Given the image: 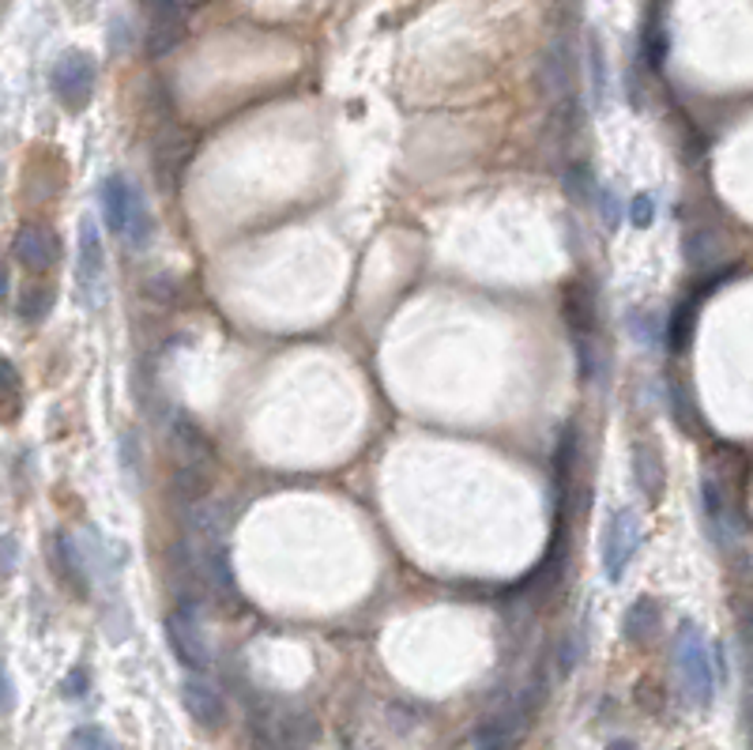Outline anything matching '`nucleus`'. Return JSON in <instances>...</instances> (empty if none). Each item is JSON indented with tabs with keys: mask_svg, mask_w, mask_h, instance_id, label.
I'll return each mask as SVG.
<instances>
[{
	"mask_svg": "<svg viewBox=\"0 0 753 750\" xmlns=\"http://www.w3.org/2000/svg\"><path fill=\"white\" fill-rule=\"evenodd\" d=\"M170 434H173V442H178V450H181V461H192V464H208L211 461V442H208V434L200 430L197 423H192L189 415H178L170 423Z\"/></svg>",
	"mask_w": 753,
	"mask_h": 750,
	"instance_id": "obj_19",
	"label": "nucleus"
},
{
	"mask_svg": "<svg viewBox=\"0 0 753 750\" xmlns=\"http://www.w3.org/2000/svg\"><path fill=\"white\" fill-rule=\"evenodd\" d=\"M587 76H592V98L595 106L607 103V57H603V42L587 39Z\"/></svg>",
	"mask_w": 753,
	"mask_h": 750,
	"instance_id": "obj_25",
	"label": "nucleus"
},
{
	"mask_svg": "<svg viewBox=\"0 0 753 750\" xmlns=\"http://www.w3.org/2000/svg\"><path fill=\"white\" fill-rule=\"evenodd\" d=\"M531 720V709L523 706V701H512L509 709L498 712V717H490L486 725H479L471 731V739L467 743L471 747H482V750H501V747H512L517 739L523 736V728H528Z\"/></svg>",
	"mask_w": 753,
	"mask_h": 750,
	"instance_id": "obj_9",
	"label": "nucleus"
},
{
	"mask_svg": "<svg viewBox=\"0 0 753 750\" xmlns=\"http://www.w3.org/2000/svg\"><path fill=\"white\" fill-rule=\"evenodd\" d=\"M728 276H731V268L728 272H715V279L704 283L697 295H690L686 302H678V309L670 314V321H667V347H670V351H686V347H690V336H693V325H697V309H701V298L709 295L715 283H723Z\"/></svg>",
	"mask_w": 753,
	"mask_h": 750,
	"instance_id": "obj_13",
	"label": "nucleus"
},
{
	"mask_svg": "<svg viewBox=\"0 0 753 750\" xmlns=\"http://www.w3.org/2000/svg\"><path fill=\"white\" fill-rule=\"evenodd\" d=\"M4 298H8V272L0 268V302H4Z\"/></svg>",
	"mask_w": 753,
	"mask_h": 750,
	"instance_id": "obj_36",
	"label": "nucleus"
},
{
	"mask_svg": "<svg viewBox=\"0 0 753 750\" xmlns=\"http://www.w3.org/2000/svg\"><path fill=\"white\" fill-rule=\"evenodd\" d=\"M742 472H746V468H742ZM742 472L731 475L728 461L720 456V464H712V468L704 472V479H701L704 525H709L712 539L723 547V551H734V547H739V539L746 536V528H750L746 506H742V487H739Z\"/></svg>",
	"mask_w": 753,
	"mask_h": 750,
	"instance_id": "obj_1",
	"label": "nucleus"
},
{
	"mask_svg": "<svg viewBox=\"0 0 753 750\" xmlns=\"http://www.w3.org/2000/svg\"><path fill=\"white\" fill-rule=\"evenodd\" d=\"M539 91H543L547 103H562L573 95V50L565 39H554L550 50L543 53V65H539Z\"/></svg>",
	"mask_w": 753,
	"mask_h": 750,
	"instance_id": "obj_10",
	"label": "nucleus"
},
{
	"mask_svg": "<svg viewBox=\"0 0 753 750\" xmlns=\"http://www.w3.org/2000/svg\"><path fill=\"white\" fill-rule=\"evenodd\" d=\"M581 653H584V645H581V637L576 634H565L562 642H558V653H554V672L558 675H573L576 672V664H581Z\"/></svg>",
	"mask_w": 753,
	"mask_h": 750,
	"instance_id": "obj_26",
	"label": "nucleus"
},
{
	"mask_svg": "<svg viewBox=\"0 0 753 750\" xmlns=\"http://www.w3.org/2000/svg\"><path fill=\"white\" fill-rule=\"evenodd\" d=\"M637 547H640L637 514H633V509H618V514L607 520V528H603V570H607V581L618 584L626 578Z\"/></svg>",
	"mask_w": 753,
	"mask_h": 750,
	"instance_id": "obj_4",
	"label": "nucleus"
},
{
	"mask_svg": "<svg viewBox=\"0 0 753 750\" xmlns=\"http://www.w3.org/2000/svg\"><path fill=\"white\" fill-rule=\"evenodd\" d=\"M84 4H95V0H84Z\"/></svg>",
	"mask_w": 753,
	"mask_h": 750,
	"instance_id": "obj_37",
	"label": "nucleus"
},
{
	"mask_svg": "<svg viewBox=\"0 0 753 750\" xmlns=\"http://www.w3.org/2000/svg\"><path fill=\"white\" fill-rule=\"evenodd\" d=\"M181 701H185L189 717L197 720L200 728L215 731L226 725V698L208 679H200V675H189V679L181 683Z\"/></svg>",
	"mask_w": 753,
	"mask_h": 750,
	"instance_id": "obj_11",
	"label": "nucleus"
},
{
	"mask_svg": "<svg viewBox=\"0 0 753 750\" xmlns=\"http://www.w3.org/2000/svg\"><path fill=\"white\" fill-rule=\"evenodd\" d=\"M723 257V237L712 231V226H697V231L686 237V261L693 264L697 272L715 268Z\"/></svg>",
	"mask_w": 753,
	"mask_h": 750,
	"instance_id": "obj_20",
	"label": "nucleus"
},
{
	"mask_svg": "<svg viewBox=\"0 0 753 750\" xmlns=\"http://www.w3.org/2000/svg\"><path fill=\"white\" fill-rule=\"evenodd\" d=\"M61 694H64L68 701H79V698H84V694H87V672H84V667H72L68 679L61 683Z\"/></svg>",
	"mask_w": 753,
	"mask_h": 750,
	"instance_id": "obj_32",
	"label": "nucleus"
},
{
	"mask_svg": "<svg viewBox=\"0 0 753 750\" xmlns=\"http://www.w3.org/2000/svg\"><path fill=\"white\" fill-rule=\"evenodd\" d=\"M670 408H675V419L682 423V430H697V415H693V404H690V392L682 385H670Z\"/></svg>",
	"mask_w": 753,
	"mask_h": 750,
	"instance_id": "obj_30",
	"label": "nucleus"
},
{
	"mask_svg": "<svg viewBox=\"0 0 753 750\" xmlns=\"http://www.w3.org/2000/svg\"><path fill=\"white\" fill-rule=\"evenodd\" d=\"M155 234V223H151V212H147V200L140 197V189H136L132 197V212H128V226H125V242L132 245V250H147V242H151Z\"/></svg>",
	"mask_w": 753,
	"mask_h": 750,
	"instance_id": "obj_23",
	"label": "nucleus"
},
{
	"mask_svg": "<svg viewBox=\"0 0 753 750\" xmlns=\"http://www.w3.org/2000/svg\"><path fill=\"white\" fill-rule=\"evenodd\" d=\"M576 456H581V430L569 423L558 437V453H554V490L558 498L565 501V514H569V498H573V472H576Z\"/></svg>",
	"mask_w": 753,
	"mask_h": 750,
	"instance_id": "obj_16",
	"label": "nucleus"
},
{
	"mask_svg": "<svg viewBox=\"0 0 753 750\" xmlns=\"http://www.w3.org/2000/svg\"><path fill=\"white\" fill-rule=\"evenodd\" d=\"M562 189H565V197L573 200V204H592V197H595V173H592V167H587V162H573V167H565Z\"/></svg>",
	"mask_w": 753,
	"mask_h": 750,
	"instance_id": "obj_24",
	"label": "nucleus"
},
{
	"mask_svg": "<svg viewBox=\"0 0 753 750\" xmlns=\"http://www.w3.org/2000/svg\"><path fill=\"white\" fill-rule=\"evenodd\" d=\"M746 728H750V739H753V690H750V698H746Z\"/></svg>",
	"mask_w": 753,
	"mask_h": 750,
	"instance_id": "obj_35",
	"label": "nucleus"
},
{
	"mask_svg": "<svg viewBox=\"0 0 753 750\" xmlns=\"http://www.w3.org/2000/svg\"><path fill=\"white\" fill-rule=\"evenodd\" d=\"M675 667H678V683H682L686 698H690L697 709H709L712 694H715V661H712V648L704 642L697 622H682V626H678Z\"/></svg>",
	"mask_w": 753,
	"mask_h": 750,
	"instance_id": "obj_2",
	"label": "nucleus"
},
{
	"mask_svg": "<svg viewBox=\"0 0 753 750\" xmlns=\"http://www.w3.org/2000/svg\"><path fill=\"white\" fill-rule=\"evenodd\" d=\"M651 219H656V200L648 193H637L629 200V223L633 226H651Z\"/></svg>",
	"mask_w": 753,
	"mask_h": 750,
	"instance_id": "obj_31",
	"label": "nucleus"
},
{
	"mask_svg": "<svg viewBox=\"0 0 753 750\" xmlns=\"http://www.w3.org/2000/svg\"><path fill=\"white\" fill-rule=\"evenodd\" d=\"M12 706H15V686L4 675V667H0V712H8Z\"/></svg>",
	"mask_w": 753,
	"mask_h": 750,
	"instance_id": "obj_34",
	"label": "nucleus"
},
{
	"mask_svg": "<svg viewBox=\"0 0 753 750\" xmlns=\"http://www.w3.org/2000/svg\"><path fill=\"white\" fill-rule=\"evenodd\" d=\"M189 532L192 539H223L226 528H231V506H223V501H189Z\"/></svg>",
	"mask_w": 753,
	"mask_h": 750,
	"instance_id": "obj_17",
	"label": "nucleus"
},
{
	"mask_svg": "<svg viewBox=\"0 0 753 750\" xmlns=\"http://www.w3.org/2000/svg\"><path fill=\"white\" fill-rule=\"evenodd\" d=\"M76 276H79V291L84 298L95 306L98 295H103V276H106V250H103V231H98L95 219H84L79 223V264H76Z\"/></svg>",
	"mask_w": 753,
	"mask_h": 750,
	"instance_id": "obj_6",
	"label": "nucleus"
},
{
	"mask_svg": "<svg viewBox=\"0 0 753 750\" xmlns=\"http://www.w3.org/2000/svg\"><path fill=\"white\" fill-rule=\"evenodd\" d=\"M53 570H57V578L68 584L72 596L84 600L91 592V573H87V562H84V551L76 547V539H72L68 532H57L53 536Z\"/></svg>",
	"mask_w": 753,
	"mask_h": 750,
	"instance_id": "obj_12",
	"label": "nucleus"
},
{
	"mask_svg": "<svg viewBox=\"0 0 753 750\" xmlns=\"http://www.w3.org/2000/svg\"><path fill=\"white\" fill-rule=\"evenodd\" d=\"M53 302H57V291H53L50 283H26V287L20 291V306H15V314H20L26 325H42L45 317L53 314Z\"/></svg>",
	"mask_w": 753,
	"mask_h": 750,
	"instance_id": "obj_21",
	"label": "nucleus"
},
{
	"mask_svg": "<svg viewBox=\"0 0 753 750\" xmlns=\"http://www.w3.org/2000/svg\"><path fill=\"white\" fill-rule=\"evenodd\" d=\"M68 747H87V750H109L114 747V739L106 736L103 728L98 725H84V728H76L68 736Z\"/></svg>",
	"mask_w": 753,
	"mask_h": 750,
	"instance_id": "obj_28",
	"label": "nucleus"
},
{
	"mask_svg": "<svg viewBox=\"0 0 753 750\" xmlns=\"http://www.w3.org/2000/svg\"><path fill=\"white\" fill-rule=\"evenodd\" d=\"M595 208H600V215H603V223L607 226H618L622 223V215H626V208L618 204V197H614V189L611 186H595Z\"/></svg>",
	"mask_w": 753,
	"mask_h": 750,
	"instance_id": "obj_27",
	"label": "nucleus"
},
{
	"mask_svg": "<svg viewBox=\"0 0 753 750\" xmlns=\"http://www.w3.org/2000/svg\"><path fill=\"white\" fill-rule=\"evenodd\" d=\"M15 539L12 536H4L0 539V578H8V573H12V566H15Z\"/></svg>",
	"mask_w": 753,
	"mask_h": 750,
	"instance_id": "obj_33",
	"label": "nucleus"
},
{
	"mask_svg": "<svg viewBox=\"0 0 753 750\" xmlns=\"http://www.w3.org/2000/svg\"><path fill=\"white\" fill-rule=\"evenodd\" d=\"M147 53L162 57V53L178 50L185 42V8L178 0H155L151 4V23H147Z\"/></svg>",
	"mask_w": 753,
	"mask_h": 750,
	"instance_id": "obj_8",
	"label": "nucleus"
},
{
	"mask_svg": "<svg viewBox=\"0 0 753 750\" xmlns=\"http://www.w3.org/2000/svg\"><path fill=\"white\" fill-rule=\"evenodd\" d=\"M659 619H664V611H659V600L637 596V600L629 603L626 619H622V634H626V642H633V645H645L648 637H656Z\"/></svg>",
	"mask_w": 753,
	"mask_h": 750,
	"instance_id": "obj_18",
	"label": "nucleus"
},
{
	"mask_svg": "<svg viewBox=\"0 0 753 750\" xmlns=\"http://www.w3.org/2000/svg\"><path fill=\"white\" fill-rule=\"evenodd\" d=\"M633 479H637V487H640V494H645L648 501L664 498L667 472H664V461H659L656 445H648V442L633 445Z\"/></svg>",
	"mask_w": 753,
	"mask_h": 750,
	"instance_id": "obj_15",
	"label": "nucleus"
},
{
	"mask_svg": "<svg viewBox=\"0 0 753 750\" xmlns=\"http://www.w3.org/2000/svg\"><path fill=\"white\" fill-rule=\"evenodd\" d=\"M173 494H178L185 506H189V501L208 498V472H204V464L181 461L178 472H173Z\"/></svg>",
	"mask_w": 753,
	"mask_h": 750,
	"instance_id": "obj_22",
	"label": "nucleus"
},
{
	"mask_svg": "<svg viewBox=\"0 0 753 750\" xmlns=\"http://www.w3.org/2000/svg\"><path fill=\"white\" fill-rule=\"evenodd\" d=\"M12 253H15V261H20L26 272H50L53 264L61 261V242H57V234H53L50 226L23 223L20 231H15Z\"/></svg>",
	"mask_w": 753,
	"mask_h": 750,
	"instance_id": "obj_7",
	"label": "nucleus"
},
{
	"mask_svg": "<svg viewBox=\"0 0 753 750\" xmlns=\"http://www.w3.org/2000/svg\"><path fill=\"white\" fill-rule=\"evenodd\" d=\"M132 197H136V186L125 178V173H109V178L103 181V193H98V200H103V219L106 226L114 231L117 237L125 234L128 226V212H132Z\"/></svg>",
	"mask_w": 753,
	"mask_h": 750,
	"instance_id": "obj_14",
	"label": "nucleus"
},
{
	"mask_svg": "<svg viewBox=\"0 0 753 750\" xmlns=\"http://www.w3.org/2000/svg\"><path fill=\"white\" fill-rule=\"evenodd\" d=\"M167 634H170V648L181 661V667H189V672H204V667L211 664L204 630H200V622L192 611L173 608V615L167 619Z\"/></svg>",
	"mask_w": 753,
	"mask_h": 750,
	"instance_id": "obj_5",
	"label": "nucleus"
},
{
	"mask_svg": "<svg viewBox=\"0 0 753 750\" xmlns=\"http://www.w3.org/2000/svg\"><path fill=\"white\" fill-rule=\"evenodd\" d=\"M15 400H20V370L0 355V404H15Z\"/></svg>",
	"mask_w": 753,
	"mask_h": 750,
	"instance_id": "obj_29",
	"label": "nucleus"
},
{
	"mask_svg": "<svg viewBox=\"0 0 753 750\" xmlns=\"http://www.w3.org/2000/svg\"><path fill=\"white\" fill-rule=\"evenodd\" d=\"M95 80H98L95 57H87L84 50H68V53H61V57L53 61L50 87H53L57 103L68 109V114L87 109L91 95H95Z\"/></svg>",
	"mask_w": 753,
	"mask_h": 750,
	"instance_id": "obj_3",
	"label": "nucleus"
}]
</instances>
